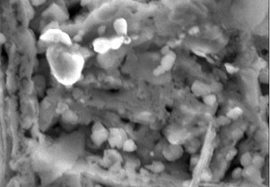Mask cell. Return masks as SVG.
Returning <instances> with one entry per match:
<instances>
[{"label": "cell", "mask_w": 270, "mask_h": 187, "mask_svg": "<svg viewBox=\"0 0 270 187\" xmlns=\"http://www.w3.org/2000/svg\"><path fill=\"white\" fill-rule=\"evenodd\" d=\"M126 139H127L126 132L122 128H111L109 131L108 142L111 147L121 148Z\"/></svg>", "instance_id": "cell-1"}, {"label": "cell", "mask_w": 270, "mask_h": 187, "mask_svg": "<svg viewBox=\"0 0 270 187\" xmlns=\"http://www.w3.org/2000/svg\"><path fill=\"white\" fill-rule=\"evenodd\" d=\"M108 138H109V131L101 123L97 122L92 127L91 138L95 144L101 145L104 142L108 140Z\"/></svg>", "instance_id": "cell-2"}, {"label": "cell", "mask_w": 270, "mask_h": 187, "mask_svg": "<svg viewBox=\"0 0 270 187\" xmlns=\"http://www.w3.org/2000/svg\"><path fill=\"white\" fill-rule=\"evenodd\" d=\"M93 49L99 54H105L110 50V39L106 38H97L93 41Z\"/></svg>", "instance_id": "cell-3"}, {"label": "cell", "mask_w": 270, "mask_h": 187, "mask_svg": "<svg viewBox=\"0 0 270 187\" xmlns=\"http://www.w3.org/2000/svg\"><path fill=\"white\" fill-rule=\"evenodd\" d=\"M211 87L201 81H196L192 86V91L198 97H204L211 92Z\"/></svg>", "instance_id": "cell-4"}, {"label": "cell", "mask_w": 270, "mask_h": 187, "mask_svg": "<svg viewBox=\"0 0 270 187\" xmlns=\"http://www.w3.org/2000/svg\"><path fill=\"white\" fill-rule=\"evenodd\" d=\"M114 29L118 36H126L128 32V23L127 20L122 17L117 18L114 22Z\"/></svg>", "instance_id": "cell-5"}, {"label": "cell", "mask_w": 270, "mask_h": 187, "mask_svg": "<svg viewBox=\"0 0 270 187\" xmlns=\"http://www.w3.org/2000/svg\"><path fill=\"white\" fill-rule=\"evenodd\" d=\"M182 155V149L178 144H173L164 150V156L169 161H174Z\"/></svg>", "instance_id": "cell-6"}, {"label": "cell", "mask_w": 270, "mask_h": 187, "mask_svg": "<svg viewBox=\"0 0 270 187\" xmlns=\"http://www.w3.org/2000/svg\"><path fill=\"white\" fill-rule=\"evenodd\" d=\"M175 60L176 54L172 50H169V52L164 54V57L162 58V61H161L160 66L165 71H169V69H172V67L175 62Z\"/></svg>", "instance_id": "cell-7"}, {"label": "cell", "mask_w": 270, "mask_h": 187, "mask_svg": "<svg viewBox=\"0 0 270 187\" xmlns=\"http://www.w3.org/2000/svg\"><path fill=\"white\" fill-rule=\"evenodd\" d=\"M125 43V36H116L110 39V49L112 50H118L122 45Z\"/></svg>", "instance_id": "cell-8"}, {"label": "cell", "mask_w": 270, "mask_h": 187, "mask_svg": "<svg viewBox=\"0 0 270 187\" xmlns=\"http://www.w3.org/2000/svg\"><path fill=\"white\" fill-rule=\"evenodd\" d=\"M123 150L127 151V152H133L134 150H137V145L133 140L132 139H128L127 138L122 143V146Z\"/></svg>", "instance_id": "cell-9"}, {"label": "cell", "mask_w": 270, "mask_h": 187, "mask_svg": "<svg viewBox=\"0 0 270 187\" xmlns=\"http://www.w3.org/2000/svg\"><path fill=\"white\" fill-rule=\"evenodd\" d=\"M240 163H241L242 167H244V168L251 166V163H252V156L251 155V153H244L240 157Z\"/></svg>", "instance_id": "cell-10"}, {"label": "cell", "mask_w": 270, "mask_h": 187, "mask_svg": "<svg viewBox=\"0 0 270 187\" xmlns=\"http://www.w3.org/2000/svg\"><path fill=\"white\" fill-rule=\"evenodd\" d=\"M203 101H204V103H205L206 105L212 106V105H214L215 103H216V96H215V94L212 93V92H210V93L207 94V95H205V96L203 97Z\"/></svg>", "instance_id": "cell-11"}, {"label": "cell", "mask_w": 270, "mask_h": 187, "mask_svg": "<svg viewBox=\"0 0 270 187\" xmlns=\"http://www.w3.org/2000/svg\"><path fill=\"white\" fill-rule=\"evenodd\" d=\"M264 159L263 157H262L260 155H255L254 156H252V163L251 165L254 166L255 168L257 169H260L262 168V166L263 165Z\"/></svg>", "instance_id": "cell-12"}, {"label": "cell", "mask_w": 270, "mask_h": 187, "mask_svg": "<svg viewBox=\"0 0 270 187\" xmlns=\"http://www.w3.org/2000/svg\"><path fill=\"white\" fill-rule=\"evenodd\" d=\"M241 114H242L241 109H239V107H235V108H233V109H231L229 112L226 114V116L231 119H237L241 116Z\"/></svg>", "instance_id": "cell-13"}, {"label": "cell", "mask_w": 270, "mask_h": 187, "mask_svg": "<svg viewBox=\"0 0 270 187\" xmlns=\"http://www.w3.org/2000/svg\"><path fill=\"white\" fill-rule=\"evenodd\" d=\"M150 168H151V171L155 172V173H158V172H161L164 170V165L163 163H161V162H154L150 166Z\"/></svg>", "instance_id": "cell-14"}, {"label": "cell", "mask_w": 270, "mask_h": 187, "mask_svg": "<svg viewBox=\"0 0 270 187\" xmlns=\"http://www.w3.org/2000/svg\"><path fill=\"white\" fill-rule=\"evenodd\" d=\"M243 174V169L241 168H237L232 173V176L233 179H239Z\"/></svg>", "instance_id": "cell-15"}, {"label": "cell", "mask_w": 270, "mask_h": 187, "mask_svg": "<svg viewBox=\"0 0 270 187\" xmlns=\"http://www.w3.org/2000/svg\"><path fill=\"white\" fill-rule=\"evenodd\" d=\"M225 68H226V71L228 72L229 74H234L237 70H238V69L236 68L235 66L232 65V64H230V63H226L225 64Z\"/></svg>", "instance_id": "cell-16"}, {"label": "cell", "mask_w": 270, "mask_h": 187, "mask_svg": "<svg viewBox=\"0 0 270 187\" xmlns=\"http://www.w3.org/2000/svg\"><path fill=\"white\" fill-rule=\"evenodd\" d=\"M165 70H164L162 67H161L160 65L157 66V68H156V69L154 70V75H156V76H158V75H163L164 73H165Z\"/></svg>", "instance_id": "cell-17"}, {"label": "cell", "mask_w": 270, "mask_h": 187, "mask_svg": "<svg viewBox=\"0 0 270 187\" xmlns=\"http://www.w3.org/2000/svg\"><path fill=\"white\" fill-rule=\"evenodd\" d=\"M236 154H237V150H230L229 152H228V154L226 155V160L232 159V158L235 156Z\"/></svg>", "instance_id": "cell-18"}, {"label": "cell", "mask_w": 270, "mask_h": 187, "mask_svg": "<svg viewBox=\"0 0 270 187\" xmlns=\"http://www.w3.org/2000/svg\"><path fill=\"white\" fill-rule=\"evenodd\" d=\"M44 0H32V2L34 3H35V4H40V3H42L43 2H44Z\"/></svg>", "instance_id": "cell-19"}, {"label": "cell", "mask_w": 270, "mask_h": 187, "mask_svg": "<svg viewBox=\"0 0 270 187\" xmlns=\"http://www.w3.org/2000/svg\"><path fill=\"white\" fill-rule=\"evenodd\" d=\"M90 2H91V0H81V4L86 5V4H88Z\"/></svg>", "instance_id": "cell-20"}, {"label": "cell", "mask_w": 270, "mask_h": 187, "mask_svg": "<svg viewBox=\"0 0 270 187\" xmlns=\"http://www.w3.org/2000/svg\"><path fill=\"white\" fill-rule=\"evenodd\" d=\"M95 187H102V186H101L100 184H97V185H96V186H95Z\"/></svg>", "instance_id": "cell-21"}, {"label": "cell", "mask_w": 270, "mask_h": 187, "mask_svg": "<svg viewBox=\"0 0 270 187\" xmlns=\"http://www.w3.org/2000/svg\"><path fill=\"white\" fill-rule=\"evenodd\" d=\"M116 187H120V186H116Z\"/></svg>", "instance_id": "cell-22"}]
</instances>
